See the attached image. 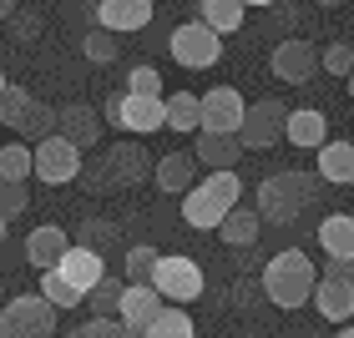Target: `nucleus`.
Here are the masks:
<instances>
[{
    "instance_id": "nucleus-1",
    "label": "nucleus",
    "mask_w": 354,
    "mask_h": 338,
    "mask_svg": "<svg viewBox=\"0 0 354 338\" xmlns=\"http://www.w3.org/2000/svg\"><path fill=\"white\" fill-rule=\"evenodd\" d=\"M314 288H319V268L309 263V252H299V248H283V252H273L268 257V268H263V293L273 308H304V303L314 298Z\"/></svg>"
},
{
    "instance_id": "nucleus-2",
    "label": "nucleus",
    "mask_w": 354,
    "mask_h": 338,
    "mask_svg": "<svg viewBox=\"0 0 354 338\" xmlns=\"http://www.w3.org/2000/svg\"><path fill=\"white\" fill-rule=\"evenodd\" d=\"M238 202H243V177L238 172H207L203 182L183 197V222L198 228V232H207V228H218Z\"/></svg>"
},
{
    "instance_id": "nucleus-3",
    "label": "nucleus",
    "mask_w": 354,
    "mask_h": 338,
    "mask_svg": "<svg viewBox=\"0 0 354 338\" xmlns=\"http://www.w3.org/2000/svg\"><path fill=\"white\" fill-rule=\"evenodd\" d=\"M319 182L309 172H273L259 182V197H253V212H259V222H279V228H288L304 207L314 202Z\"/></svg>"
},
{
    "instance_id": "nucleus-4",
    "label": "nucleus",
    "mask_w": 354,
    "mask_h": 338,
    "mask_svg": "<svg viewBox=\"0 0 354 338\" xmlns=\"http://www.w3.org/2000/svg\"><path fill=\"white\" fill-rule=\"evenodd\" d=\"M147 288L167 303V308H183V303L203 298V268L192 263L187 252H162L157 268H152V278H147Z\"/></svg>"
},
{
    "instance_id": "nucleus-5",
    "label": "nucleus",
    "mask_w": 354,
    "mask_h": 338,
    "mask_svg": "<svg viewBox=\"0 0 354 338\" xmlns=\"http://www.w3.org/2000/svg\"><path fill=\"white\" fill-rule=\"evenodd\" d=\"M56 333V308L36 293H15L0 303V338H51Z\"/></svg>"
},
{
    "instance_id": "nucleus-6",
    "label": "nucleus",
    "mask_w": 354,
    "mask_h": 338,
    "mask_svg": "<svg viewBox=\"0 0 354 338\" xmlns=\"http://www.w3.org/2000/svg\"><path fill=\"white\" fill-rule=\"evenodd\" d=\"M0 126L41 141V137L56 132V111L46 106V101H36L26 86H6V91H0Z\"/></svg>"
},
{
    "instance_id": "nucleus-7",
    "label": "nucleus",
    "mask_w": 354,
    "mask_h": 338,
    "mask_svg": "<svg viewBox=\"0 0 354 338\" xmlns=\"http://www.w3.org/2000/svg\"><path fill=\"white\" fill-rule=\"evenodd\" d=\"M248 117V101L238 86H213L207 96H198V132L207 137H238Z\"/></svg>"
},
{
    "instance_id": "nucleus-8",
    "label": "nucleus",
    "mask_w": 354,
    "mask_h": 338,
    "mask_svg": "<svg viewBox=\"0 0 354 338\" xmlns=\"http://www.w3.org/2000/svg\"><path fill=\"white\" fill-rule=\"evenodd\" d=\"M283 126H288V106L279 101V96H263V101L248 106L243 132H238V147L243 152H268V147L283 141Z\"/></svg>"
},
{
    "instance_id": "nucleus-9",
    "label": "nucleus",
    "mask_w": 354,
    "mask_h": 338,
    "mask_svg": "<svg viewBox=\"0 0 354 338\" xmlns=\"http://www.w3.org/2000/svg\"><path fill=\"white\" fill-rule=\"evenodd\" d=\"M30 177H41L46 187H66V182L82 177V152L61 137H41L30 147Z\"/></svg>"
},
{
    "instance_id": "nucleus-10",
    "label": "nucleus",
    "mask_w": 354,
    "mask_h": 338,
    "mask_svg": "<svg viewBox=\"0 0 354 338\" xmlns=\"http://www.w3.org/2000/svg\"><path fill=\"white\" fill-rule=\"evenodd\" d=\"M167 51H172V61H177V66H187V71H207V66H218V61H223V41H218L207 26H198V21H183V26L172 30Z\"/></svg>"
},
{
    "instance_id": "nucleus-11",
    "label": "nucleus",
    "mask_w": 354,
    "mask_h": 338,
    "mask_svg": "<svg viewBox=\"0 0 354 338\" xmlns=\"http://www.w3.org/2000/svg\"><path fill=\"white\" fill-rule=\"evenodd\" d=\"M268 66H273L279 81L304 86V81H314V71H319V51H314L304 36H283V41L268 51Z\"/></svg>"
},
{
    "instance_id": "nucleus-12",
    "label": "nucleus",
    "mask_w": 354,
    "mask_h": 338,
    "mask_svg": "<svg viewBox=\"0 0 354 338\" xmlns=\"http://www.w3.org/2000/svg\"><path fill=\"white\" fill-rule=\"evenodd\" d=\"M96 172H106L102 187H137L142 177H152V157H147V147H142V141H117Z\"/></svg>"
},
{
    "instance_id": "nucleus-13",
    "label": "nucleus",
    "mask_w": 354,
    "mask_h": 338,
    "mask_svg": "<svg viewBox=\"0 0 354 338\" xmlns=\"http://www.w3.org/2000/svg\"><path fill=\"white\" fill-rule=\"evenodd\" d=\"M102 111L96 106H86V101H71V106H61L56 111V132L51 137H61V141H71L76 152L82 147H96V141H102Z\"/></svg>"
},
{
    "instance_id": "nucleus-14",
    "label": "nucleus",
    "mask_w": 354,
    "mask_h": 338,
    "mask_svg": "<svg viewBox=\"0 0 354 338\" xmlns=\"http://www.w3.org/2000/svg\"><path fill=\"white\" fill-rule=\"evenodd\" d=\"M157 6L152 0H102L96 6V30H106V36H132V30H147L152 26Z\"/></svg>"
},
{
    "instance_id": "nucleus-15",
    "label": "nucleus",
    "mask_w": 354,
    "mask_h": 338,
    "mask_svg": "<svg viewBox=\"0 0 354 338\" xmlns=\"http://www.w3.org/2000/svg\"><path fill=\"white\" fill-rule=\"evenodd\" d=\"M162 308H167V303L157 298L147 283H127V293H122V303H117V324H122L127 333H132V338H142V333L152 328V318L162 313Z\"/></svg>"
},
{
    "instance_id": "nucleus-16",
    "label": "nucleus",
    "mask_w": 354,
    "mask_h": 338,
    "mask_svg": "<svg viewBox=\"0 0 354 338\" xmlns=\"http://www.w3.org/2000/svg\"><path fill=\"white\" fill-rule=\"evenodd\" d=\"M66 248H71V232L56 228V222H46V228H30V232H26V263L36 268V272H56V263L66 257Z\"/></svg>"
},
{
    "instance_id": "nucleus-17",
    "label": "nucleus",
    "mask_w": 354,
    "mask_h": 338,
    "mask_svg": "<svg viewBox=\"0 0 354 338\" xmlns=\"http://www.w3.org/2000/svg\"><path fill=\"white\" fill-rule=\"evenodd\" d=\"M56 272H61V278H66L76 293L86 298L91 288L106 278V257H102V252H86V248H76V243H71V248H66V257L56 263Z\"/></svg>"
},
{
    "instance_id": "nucleus-18",
    "label": "nucleus",
    "mask_w": 354,
    "mask_h": 338,
    "mask_svg": "<svg viewBox=\"0 0 354 338\" xmlns=\"http://www.w3.org/2000/svg\"><path fill=\"white\" fill-rule=\"evenodd\" d=\"M309 303L319 308L324 324H349L354 318V278H319Z\"/></svg>"
},
{
    "instance_id": "nucleus-19",
    "label": "nucleus",
    "mask_w": 354,
    "mask_h": 338,
    "mask_svg": "<svg viewBox=\"0 0 354 338\" xmlns=\"http://www.w3.org/2000/svg\"><path fill=\"white\" fill-rule=\"evenodd\" d=\"M283 137H288V147L319 152V147L329 141V121H324V111H314V106H299V111H288V126H283Z\"/></svg>"
},
{
    "instance_id": "nucleus-20",
    "label": "nucleus",
    "mask_w": 354,
    "mask_h": 338,
    "mask_svg": "<svg viewBox=\"0 0 354 338\" xmlns=\"http://www.w3.org/2000/svg\"><path fill=\"white\" fill-rule=\"evenodd\" d=\"M238 157H243L238 137H207V132L192 137V162L207 167V172H233V167H238Z\"/></svg>"
},
{
    "instance_id": "nucleus-21",
    "label": "nucleus",
    "mask_w": 354,
    "mask_h": 338,
    "mask_svg": "<svg viewBox=\"0 0 354 338\" xmlns=\"http://www.w3.org/2000/svg\"><path fill=\"white\" fill-rule=\"evenodd\" d=\"M152 182L162 192H187L198 187V162H192V152H167L162 162H152Z\"/></svg>"
},
{
    "instance_id": "nucleus-22",
    "label": "nucleus",
    "mask_w": 354,
    "mask_h": 338,
    "mask_svg": "<svg viewBox=\"0 0 354 338\" xmlns=\"http://www.w3.org/2000/svg\"><path fill=\"white\" fill-rule=\"evenodd\" d=\"M314 172H319V182H329V187H354V141H324Z\"/></svg>"
},
{
    "instance_id": "nucleus-23",
    "label": "nucleus",
    "mask_w": 354,
    "mask_h": 338,
    "mask_svg": "<svg viewBox=\"0 0 354 338\" xmlns=\"http://www.w3.org/2000/svg\"><path fill=\"white\" fill-rule=\"evenodd\" d=\"M319 248H324V257L354 263V212H329L319 222Z\"/></svg>"
},
{
    "instance_id": "nucleus-24",
    "label": "nucleus",
    "mask_w": 354,
    "mask_h": 338,
    "mask_svg": "<svg viewBox=\"0 0 354 338\" xmlns=\"http://www.w3.org/2000/svg\"><path fill=\"white\" fill-rule=\"evenodd\" d=\"M192 21L207 26V30H213V36L223 41V36H233V30L248 21V6H243V0H203Z\"/></svg>"
},
{
    "instance_id": "nucleus-25",
    "label": "nucleus",
    "mask_w": 354,
    "mask_h": 338,
    "mask_svg": "<svg viewBox=\"0 0 354 338\" xmlns=\"http://www.w3.org/2000/svg\"><path fill=\"white\" fill-rule=\"evenodd\" d=\"M218 232H223V243H228V248H253V243H259V232H263V222H259V212H253V207L238 202L233 212L218 222Z\"/></svg>"
},
{
    "instance_id": "nucleus-26",
    "label": "nucleus",
    "mask_w": 354,
    "mask_h": 338,
    "mask_svg": "<svg viewBox=\"0 0 354 338\" xmlns=\"http://www.w3.org/2000/svg\"><path fill=\"white\" fill-rule=\"evenodd\" d=\"M162 111H167V132H192L198 137V91L162 96Z\"/></svg>"
},
{
    "instance_id": "nucleus-27",
    "label": "nucleus",
    "mask_w": 354,
    "mask_h": 338,
    "mask_svg": "<svg viewBox=\"0 0 354 338\" xmlns=\"http://www.w3.org/2000/svg\"><path fill=\"white\" fill-rule=\"evenodd\" d=\"M122 293H127V278H106L86 293V303H91V318H117V303H122Z\"/></svg>"
},
{
    "instance_id": "nucleus-28",
    "label": "nucleus",
    "mask_w": 354,
    "mask_h": 338,
    "mask_svg": "<svg viewBox=\"0 0 354 338\" xmlns=\"http://www.w3.org/2000/svg\"><path fill=\"white\" fill-rule=\"evenodd\" d=\"M142 338H198V333H192L187 308H162V313L152 318V328L142 333Z\"/></svg>"
},
{
    "instance_id": "nucleus-29",
    "label": "nucleus",
    "mask_w": 354,
    "mask_h": 338,
    "mask_svg": "<svg viewBox=\"0 0 354 338\" xmlns=\"http://www.w3.org/2000/svg\"><path fill=\"white\" fill-rule=\"evenodd\" d=\"M36 298H46L56 313H61V308H76V303H82V293H76V288H71L66 278H61V272H41V288H36Z\"/></svg>"
},
{
    "instance_id": "nucleus-30",
    "label": "nucleus",
    "mask_w": 354,
    "mask_h": 338,
    "mask_svg": "<svg viewBox=\"0 0 354 338\" xmlns=\"http://www.w3.org/2000/svg\"><path fill=\"white\" fill-rule=\"evenodd\" d=\"M30 177V147L26 141H6L0 147V182H26Z\"/></svg>"
},
{
    "instance_id": "nucleus-31",
    "label": "nucleus",
    "mask_w": 354,
    "mask_h": 338,
    "mask_svg": "<svg viewBox=\"0 0 354 338\" xmlns=\"http://www.w3.org/2000/svg\"><path fill=\"white\" fill-rule=\"evenodd\" d=\"M111 243H117V228L102 217H86L82 228H76V248H86V252H106Z\"/></svg>"
},
{
    "instance_id": "nucleus-32",
    "label": "nucleus",
    "mask_w": 354,
    "mask_h": 338,
    "mask_svg": "<svg viewBox=\"0 0 354 338\" xmlns=\"http://www.w3.org/2000/svg\"><path fill=\"white\" fill-rule=\"evenodd\" d=\"M26 207H30V187L26 182H0V222H6V228L26 212Z\"/></svg>"
},
{
    "instance_id": "nucleus-33",
    "label": "nucleus",
    "mask_w": 354,
    "mask_h": 338,
    "mask_svg": "<svg viewBox=\"0 0 354 338\" xmlns=\"http://www.w3.org/2000/svg\"><path fill=\"white\" fill-rule=\"evenodd\" d=\"M319 66H324L329 76H344V81H349V71H354V46H349V41H329L324 51H319Z\"/></svg>"
},
{
    "instance_id": "nucleus-34",
    "label": "nucleus",
    "mask_w": 354,
    "mask_h": 338,
    "mask_svg": "<svg viewBox=\"0 0 354 338\" xmlns=\"http://www.w3.org/2000/svg\"><path fill=\"white\" fill-rule=\"evenodd\" d=\"M157 248H147V243H137V248H127V283H147L152 278V268H157Z\"/></svg>"
},
{
    "instance_id": "nucleus-35",
    "label": "nucleus",
    "mask_w": 354,
    "mask_h": 338,
    "mask_svg": "<svg viewBox=\"0 0 354 338\" xmlns=\"http://www.w3.org/2000/svg\"><path fill=\"white\" fill-rule=\"evenodd\" d=\"M127 96H152V101H162V76H157V66H132Z\"/></svg>"
},
{
    "instance_id": "nucleus-36",
    "label": "nucleus",
    "mask_w": 354,
    "mask_h": 338,
    "mask_svg": "<svg viewBox=\"0 0 354 338\" xmlns=\"http://www.w3.org/2000/svg\"><path fill=\"white\" fill-rule=\"evenodd\" d=\"M82 51H86L91 66H111V61H117V36H106V30H91V36L82 41Z\"/></svg>"
},
{
    "instance_id": "nucleus-37",
    "label": "nucleus",
    "mask_w": 354,
    "mask_h": 338,
    "mask_svg": "<svg viewBox=\"0 0 354 338\" xmlns=\"http://www.w3.org/2000/svg\"><path fill=\"white\" fill-rule=\"evenodd\" d=\"M66 338H127V328L117 324V318H86V324L71 328Z\"/></svg>"
},
{
    "instance_id": "nucleus-38",
    "label": "nucleus",
    "mask_w": 354,
    "mask_h": 338,
    "mask_svg": "<svg viewBox=\"0 0 354 338\" xmlns=\"http://www.w3.org/2000/svg\"><path fill=\"white\" fill-rule=\"evenodd\" d=\"M319 278H354V263H339V257H324V272Z\"/></svg>"
},
{
    "instance_id": "nucleus-39",
    "label": "nucleus",
    "mask_w": 354,
    "mask_h": 338,
    "mask_svg": "<svg viewBox=\"0 0 354 338\" xmlns=\"http://www.w3.org/2000/svg\"><path fill=\"white\" fill-rule=\"evenodd\" d=\"M10 15H15V6H10V0H0V21H10Z\"/></svg>"
},
{
    "instance_id": "nucleus-40",
    "label": "nucleus",
    "mask_w": 354,
    "mask_h": 338,
    "mask_svg": "<svg viewBox=\"0 0 354 338\" xmlns=\"http://www.w3.org/2000/svg\"><path fill=\"white\" fill-rule=\"evenodd\" d=\"M334 338H354V324H344V328H339V333H334Z\"/></svg>"
},
{
    "instance_id": "nucleus-41",
    "label": "nucleus",
    "mask_w": 354,
    "mask_h": 338,
    "mask_svg": "<svg viewBox=\"0 0 354 338\" xmlns=\"http://www.w3.org/2000/svg\"><path fill=\"white\" fill-rule=\"evenodd\" d=\"M6 86H10V81H6V66H0V91H6Z\"/></svg>"
},
{
    "instance_id": "nucleus-42",
    "label": "nucleus",
    "mask_w": 354,
    "mask_h": 338,
    "mask_svg": "<svg viewBox=\"0 0 354 338\" xmlns=\"http://www.w3.org/2000/svg\"><path fill=\"white\" fill-rule=\"evenodd\" d=\"M238 338H263V333H259V328H253V333H238Z\"/></svg>"
},
{
    "instance_id": "nucleus-43",
    "label": "nucleus",
    "mask_w": 354,
    "mask_h": 338,
    "mask_svg": "<svg viewBox=\"0 0 354 338\" xmlns=\"http://www.w3.org/2000/svg\"><path fill=\"white\" fill-rule=\"evenodd\" d=\"M349 96H354V71H349Z\"/></svg>"
},
{
    "instance_id": "nucleus-44",
    "label": "nucleus",
    "mask_w": 354,
    "mask_h": 338,
    "mask_svg": "<svg viewBox=\"0 0 354 338\" xmlns=\"http://www.w3.org/2000/svg\"><path fill=\"white\" fill-rule=\"evenodd\" d=\"M0 237H6V222H0Z\"/></svg>"
},
{
    "instance_id": "nucleus-45",
    "label": "nucleus",
    "mask_w": 354,
    "mask_h": 338,
    "mask_svg": "<svg viewBox=\"0 0 354 338\" xmlns=\"http://www.w3.org/2000/svg\"><path fill=\"white\" fill-rule=\"evenodd\" d=\"M0 303H6V288H0Z\"/></svg>"
},
{
    "instance_id": "nucleus-46",
    "label": "nucleus",
    "mask_w": 354,
    "mask_h": 338,
    "mask_svg": "<svg viewBox=\"0 0 354 338\" xmlns=\"http://www.w3.org/2000/svg\"><path fill=\"white\" fill-rule=\"evenodd\" d=\"M0 51H6V46H0Z\"/></svg>"
},
{
    "instance_id": "nucleus-47",
    "label": "nucleus",
    "mask_w": 354,
    "mask_h": 338,
    "mask_svg": "<svg viewBox=\"0 0 354 338\" xmlns=\"http://www.w3.org/2000/svg\"><path fill=\"white\" fill-rule=\"evenodd\" d=\"M127 338H132V333H127Z\"/></svg>"
}]
</instances>
